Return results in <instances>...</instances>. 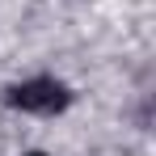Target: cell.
<instances>
[{
  "instance_id": "obj_1",
  "label": "cell",
  "mask_w": 156,
  "mask_h": 156,
  "mask_svg": "<svg viewBox=\"0 0 156 156\" xmlns=\"http://www.w3.org/2000/svg\"><path fill=\"white\" fill-rule=\"evenodd\" d=\"M4 101L13 105V110H21V114L51 118V114H63V110L72 105V89H68L63 80H55V76H30V80L9 84V89H4Z\"/></svg>"
},
{
  "instance_id": "obj_2",
  "label": "cell",
  "mask_w": 156,
  "mask_h": 156,
  "mask_svg": "<svg viewBox=\"0 0 156 156\" xmlns=\"http://www.w3.org/2000/svg\"><path fill=\"white\" fill-rule=\"evenodd\" d=\"M21 156H51V152H21Z\"/></svg>"
}]
</instances>
